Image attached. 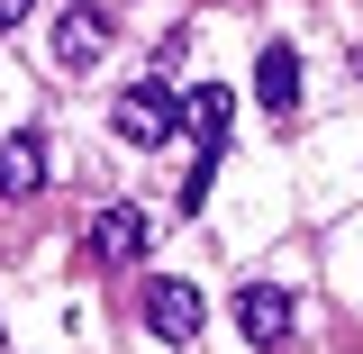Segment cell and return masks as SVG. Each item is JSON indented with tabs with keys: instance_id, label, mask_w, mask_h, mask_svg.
<instances>
[{
	"instance_id": "1",
	"label": "cell",
	"mask_w": 363,
	"mask_h": 354,
	"mask_svg": "<svg viewBox=\"0 0 363 354\" xmlns=\"http://www.w3.org/2000/svg\"><path fill=\"white\" fill-rule=\"evenodd\" d=\"M200 318H209V300H200V282H145V327L164 336V345H191L200 336Z\"/></svg>"
},
{
	"instance_id": "2",
	"label": "cell",
	"mask_w": 363,
	"mask_h": 354,
	"mask_svg": "<svg viewBox=\"0 0 363 354\" xmlns=\"http://www.w3.org/2000/svg\"><path fill=\"white\" fill-rule=\"evenodd\" d=\"M109 128L128 136V145H164V136L182 128V109L164 100L155 82H136V91H118V109H109Z\"/></svg>"
},
{
	"instance_id": "3",
	"label": "cell",
	"mask_w": 363,
	"mask_h": 354,
	"mask_svg": "<svg viewBox=\"0 0 363 354\" xmlns=\"http://www.w3.org/2000/svg\"><path fill=\"white\" fill-rule=\"evenodd\" d=\"M100 55H109V18H100L91 0H73V9L55 18V64H64V73H91Z\"/></svg>"
},
{
	"instance_id": "4",
	"label": "cell",
	"mask_w": 363,
	"mask_h": 354,
	"mask_svg": "<svg viewBox=\"0 0 363 354\" xmlns=\"http://www.w3.org/2000/svg\"><path fill=\"white\" fill-rule=\"evenodd\" d=\"M145 236H155V219H145L136 200L100 209V219H91V264H136V255H145Z\"/></svg>"
},
{
	"instance_id": "5",
	"label": "cell",
	"mask_w": 363,
	"mask_h": 354,
	"mask_svg": "<svg viewBox=\"0 0 363 354\" xmlns=\"http://www.w3.org/2000/svg\"><path fill=\"white\" fill-rule=\"evenodd\" d=\"M236 327H245L255 345H281V336H291V291H272V282H245V291H236Z\"/></svg>"
},
{
	"instance_id": "6",
	"label": "cell",
	"mask_w": 363,
	"mask_h": 354,
	"mask_svg": "<svg viewBox=\"0 0 363 354\" xmlns=\"http://www.w3.org/2000/svg\"><path fill=\"white\" fill-rule=\"evenodd\" d=\"M255 100H264L272 118L300 109V55H291V45H264V55H255Z\"/></svg>"
},
{
	"instance_id": "7",
	"label": "cell",
	"mask_w": 363,
	"mask_h": 354,
	"mask_svg": "<svg viewBox=\"0 0 363 354\" xmlns=\"http://www.w3.org/2000/svg\"><path fill=\"white\" fill-rule=\"evenodd\" d=\"M45 191V145L37 136H0V200H28Z\"/></svg>"
},
{
	"instance_id": "8",
	"label": "cell",
	"mask_w": 363,
	"mask_h": 354,
	"mask_svg": "<svg viewBox=\"0 0 363 354\" xmlns=\"http://www.w3.org/2000/svg\"><path fill=\"white\" fill-rule=\"evenodd\" d=\"M227 118H236V91H227V82H200V91H191V100H182V128L200 136L209 155H218V136H227Z\"/></svg>"
},
{
	"instance_id": "9",
	"label": "cell",
	"mask_w": 363,
	"mask_h": 354,
	"mask_svg": "<svg viewBox=\"0 0 363 354\" xmlns=\"http://www.w3.org/2000/svg\"><path fill=\"white\" fill-rule=\"evenodd\" d=\"M28 9H37V0H0V28H18V18H28Z\"/></svg>"
}]
</instances>
